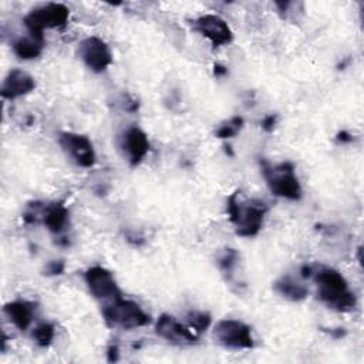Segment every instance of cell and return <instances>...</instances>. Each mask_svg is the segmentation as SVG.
Wrapping results in <instances>:
<instances>
[{
    "label": "cell",
    "mask_w": 364,
    "mask_h": 364,
    "mask_svg": "<svg viewBox=\"0 0 364 364\" xmlns=\"http://www.w3.org/2000/svg\"><path fill=\"white\" fill-rule=\"evenodd\" d=\"M70 219V212L63 202L44 205L41 222L51 233H61Z\"/></svg>",
    "instance_id": "obj_15"
},
{
    "label": "cell",
    "mask_w": 364,
    "mask_h": 364,
    "mask_svg": "<svg viewBox=\"0 0 364 364\" xmlns=\"http://www.w3.org/2000/svg\"><path fill=\"white\" fill-rule=\"evenodd\" d=\"M84 280L90 293L97 300H102L108 303L118 297H122L114 274L102 266L97 264V266L88 267L84 273Z\"/></svg>",
    "instance_id": "obj_8"
},
{
    "label": "cell",
    "mask_w": 364,
    "mask_h": 364,
    "mask_svg": "<svg viewBox=\"0 0 364 364\" xmlns=\"http://www.w3.org/2000/svg\"><path fill=\"white\" fill-rule=\"evenodd\" d=\"M77 53L82 63L94 73H102L112 64V54L108 44L97 36L81 40Z\"/></svg>",
    "instance_id": "obj_9"
},
{
    "label": "cell",
    "mask_w": 364,
    "mask_h": 364,
    "mask_svg": "<svg viewBox=\"0 0 364 364\" xmlns=\"http://www.w3.org/2000/svg\"><path fill=\"white\" fill-rule=\"evenodd\" d=\"M213 73H215L216 77H222V75H225L228 73V68L220 65V64H215L213 65Z\"/></svg>",
    "instance_id": "obj_27"
},
{
    "label": "cell",
    "mask_w": 364,
    "mask_h": 364,
    "mask_svg": "<svg viewBox=\"0 0 364 364\" xmlns=\"http://www.w3.org/2000/svg\"><path fill=\"white\" fill-rule=\"evenodd\" d=\"M44 40H40L34 36H24V37H18L13 41L11 48L14 51V54L21 58V60H33L37 58L44 47Z\"/></svg>",
    "instance_id": "obj_17"
},
{
    "label": "cell",
    "mask_w": 364,
    "mask_h": 364,
    "mask_svg": "<svg viewBox=\"0 0 364 364\" xmlns=\"http://www.w3.org/2000/svg\"><path fill=\"white\" fill-rule=\"evenodd\" d=\"M328 334H331L334 338H341L346 336V330L344 328H328Z\"/></svg>",
    "instance_id": "obj_26"
},
{
    "label": "cell",
    "mask_w": 364,
    "mask_h": 364,
    "mask_svg": "<svg viewBox=\"0 0 364 364\" xmlns=\"http://www.w3.org/2000/svg\"><path fill=\"white\" fill-rule=\"evenodd\" d=\"M225 151H226V154H229V156H233V152H232V149H230L229 145L225 146Z\"/></svg>",
    "instance_id": "obj_28"
},
{
    "label": "cell",
    "mask_w": 364,
    "mask_h": 364,
    "mask_svg": "<svg viewBox=\"0 0 364 364\" xmlns=\"http://www.w3.org/2000/svg\"><path fill=\"white\" fill-rule=\"evenodd\" d=\"M215 340L230 350H249L255 346L252 328L235 318L219 320L213 327Z\"/></svg>",
    "instance_id": "obj_6"
},
{
    "label": "cell",
    "mask_w": 364,
    "mask_h": 364,
    "mask_svg": "<svg viewBox=\"0 0 364 364\" xmlns=\"http://www.w3.org/2000/svg\"><path fill=\"white\" fill-rule=\"evenodd\" d=\"M192 28L206 37L213 47H222L230 44L233 33L229 24L218 14H203L192 20Z\"/></svg>",
    "instance_id": "obj_10"
},
{
    "label": "cell",
    "mask_w": 364,
    "mask_h": 364,
    "mask_svg": "<svg viewBox=\"0 0 364 364\" xmlns=\"http://www.w3.org/2000/svg\"><path fill=\"white\" fill-rule=\"evenodd\" d=\"M4 314L9 317V320L18 328V330H27L34 318L36 304L28 300H14L3 307Z\"/></svg>",
    "instance_id": "obj_14"
},
{
    "label": "cell",
    "mask_w": 364,
    "mask_h": 364,
    "mask_svg": "<svg viewBox=\"0 0 364 364\" xmlns=\"http://www.w3.org/2000/svg\"><path fill=\"white\" fill-rule=\"evenodd\" d=\"M336 139H337L338 142H341V144H348V142L353 141V135H351L350 132H347V131H340V132L337 134Z\"/></svg>",
    "instance_id": "obj_25"
},
{
    "label": "cell",
    "mask_w": 364,
    "mask_h": 364,
    "mask_svg": "<svg viewBox=\"0 0 364 364\" xmlns=\"http://www.w3.org/2000/svg\"><path fill=\"white\" fill-rule=\"evenodd\" d=\"M102 317L107 326L122 330H134L151 323L149 314H146L138 303L122 297L105 303Z\"/></svg>",
    "instance_id": "obj_4"
},
{
    "label": "cell",
    "mask_w": 364,
    "mask_h": 364,
    "mask_svg": "<svg viewBox=\"0 0 364 364\" xmlns=\"http://www.w3.org/2000/svg\"><path fill=\"white\" fill-rule=\"evenodd\" d=\"M36 88V80L27 71L13 68L7 73L1 82V97L6 100H16L30 94Z\"/></svg>",
    "instance_id": "obj_13"
},
{
    "label": "cell",
    "mask_w": 364,
    "mask_h": 364,
    "mask_svg": "<svg viewBox=\"0 0 364 364\" xmlns=\"http://www.w3.org/2000/svg\"><path fill=\"white\" fill-rule=\"evenodd\" d=\"M155 331L164 340L173 344H192L198 340V334L189 327L182 324L176 317L164 313L155 323Z\"/></svg>",
    "instance_id": "obj_12"
},
{
    "label": "cell",
    "mask_w": 364,
    "mask_h": 364,
    "mask_svg": "<svg viewBox=\"0 0 364 364\" xmlns=\"http://www.w3.org/2000/svg\"><path fill=\"white\" fill-rule=\"evenodd\" d=\"M58 144L64 154L81 168H91L95 164V151L88 136L71 131L58 134Z\"/></svg>",
    "instance_id": "obj_7"
},
{
    "label": "cell",
    "mask_w": 364,
    "mask_h": 364,
    "mask_svg": "<svg viewBox=\"0 0 364 364\" xmlns=\"http://www.w3.org/2000/svg\"><path fill=\"white\" fill-rule=\"evenodd\" d=\"M260 169L273 195L289 200H299L301 198V185L296 176L294 165L291 162L284 161L272 165L267 161L260 159Z\"/></svg>",
    "instance_id": "obj_3"
},
{
    "label": "cell",
    "mask_w": 364,
    "mask_h": 364,
    "mask_svg": "<svg viewBox=\"0 0 364 364\" xmlns=\"http://www.w3.org/2000/svg\"><path fill=\"white\" fill-rule=\"evenodd\" d=\"M188 326L199 336L210 326V316L205 311H191L188 314Z\"/></svg>",
    "instance_id": "obj_21"
},
{
    "label": "cell",
    "mask_w": 364,
    "mask_h": 364,
    "mask_svg": "<svg viewBox=\"0 0 364 364\" xmlns=\"http://www.w3.org/2000/svg\"><path fill=\"white\" fill-rule=\"evenodd\" d=\"M237 262H239V253L235 249H225L218 259V266L225 274H229L230 277L233 274L232 272L235 270Z\"/></svg>",
    "instance_id": "obj_20"
},
{
    "label": "cell",
    "mask_w": 364,
    "mask_h": 364,
    "mask_svg": "<svg viewBox=\"0 0 364 364\" xmlns=\"http://www.w3.org/2000/svg\"><path fill=\"white\" fill-rule=\"evenodd\" d=\"M70 9L61 3H46L33 10L24 17V26L28 34L44 40V30L57 28L67 24Z\"/></svg>",
    "instance_id": "obj_5"
},
{
    "label": "cell",
    "mask_w": 364,
    "mask_h": 364,
    "mask_svg": "<svg viewBox=\"0 0 364 364\" xmlns=\"http://www.w3.org/2000/svg\"><path fill=\"white\" fill-rule=\"evenodd\" d=\"M119 149L131 166L139 165L151 149L146 134L138 127L127 128L119 136Z\"/></svg>",
    "instance_id": "obj_11"
},
{
    "label": "cell",
    "mask_w": 364,
    "mask_h": 364,
    "mask_svg": "<svg viewBox=\"0 0 364 364\" xmlns=\"http://www.w3.org/2000/svg\"><path fill=\"white\" fill-rule=\"evenodd\" d=\"M55 336V328L51 323H40L38 326L34 327L31 337L36 341L37 346L40 347H48Z\"/></svg>",
    "instance_id": "obj_19"
},
{
    "label": "cell",
    "mask_w": 364,
    "mask_h": 364,
    "mask_svg": "<svg viewBox=\"0 0 364 364\" xmlns=\"http://www.w3.org/2000/svg\"><path fill=\"white\" fill-rule=\"evenodd\" d=\"M226 212L239 236L253 237L260 232L263 226L267 206L263 200L259 199L242 202L239 199V192H235L226 202Z\"/></svg>",
    "instance_id": "obj_2"
},
{
    "label": "cell",
    "mask_w": 364,
    "mask_h": 364,
    "mask_svg": "<svg viewBox=\"0 0 364 364\" xmlns=\"http://www.w3.org/2000/svg\"><path fill=\"white\" fill-rule=\"evenodd\" d=\"M118 357H119V348H118V346H117V344H111V346L108 347V350H107V360H108L109 363H114V361L118 360Z\"/></svg>",
    "instance_id": "obj_24"
},
{
    "label": "cell",
    "mask_w": 364,
    "mask_h": 364,
    "mask_svg": "<svg viewBox=\"0 0 364 364\" xmlns=\"http://www.w3.org/2000/svg\"><path fill=\"white\" fill-rule=\"evenodd\" d=\"M243 125H245V119H243L240 115H235V117L229 118L228 121L222 122V124L219 125V128L216 129L215 135H216L218 138H220V139L233 138V136H236V135L242 131Z\"/></svg>",
    "instance_id": "obj_18"
},
{
    "label": "cell",
    "mask_w": 364,
    "mask_h": 364,
    "mask_svg": "<svg viewBox=\"0 0 364 364\" xmlns=\"http://www.w3.org/2000/svg\"><path fill=\"white\" fill-rule=\"evenodd\" d=\"M65 269L64 260H51L46 267H44V274L47 276H58L63 274Z\"/></svg>",
    "instance_id": "obj_22"
},
{
    "label": "cell",
    "mask_w": 364,
    "mask_h": 364,
    "mask_svg": "<svg viewBox=\"0 0 364 364\" xmlns=\"http://www.w3.org/2000/svg\"><path fill=\"white\" fill-rule=\"evenodd\" d=\"M273 289L276 293H279L282 297L290 301H301L309 294L307 287L299 283L291 276H282L280 279H277L273 284Z\"/></svg>",
    "instance_id": "obj_16"
},
{
    "label": "cell",
    "mask_w": 364,
    "mask_h": 364,
    "mask_svg": "<svg viewBox=\"0 0 364 364\" xmlns=\"http://www.w3.org/2000/svg\"><path fill=\"white\" fill-rule=\"evenodd\" d=\"M317 286L318 299L330 309L347 313L355 309L357 300L350 290L346 277L333 267L313 266L311 276Z\"/></svg>",
    "instance_id": "obj_1"
},
{
    "label": "cell",
    "mask_w": 364,
    "mask_h": 364,
    "mask_svg": "<svg viewBox=\"0 0 364 364\" xmlns=\"http://www.w3.org/2000/svg\"><path fill=\"white\" fill-rule=\"evenodd\" d=\"M277 124V115L276 114H269L267 117L263 118L262 121V128L266 131V132H270L273 131V128L276 127Z\"/></svg>",
    "instance_id": "obj_23"
}]
</instances>
